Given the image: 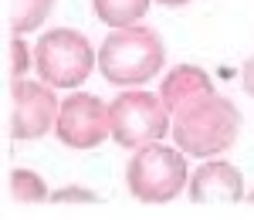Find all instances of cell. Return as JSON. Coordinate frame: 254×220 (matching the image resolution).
I'll use <instances>...</instances> for the list:
<instances>
[{
    "mask_svg": "<svg viewBox=\"0 0 254 220\" xmlns=\"http://www.w3.org/2000/svg\"><path fill=\"white\" fill-rule=\"evenodd\" d=\"M166 64V44L153 27L129 24L112 27L98 48V71L109 85L119 88H142L153 81Z\"/></svg>",
    "mask_w": 254,
    "mask_h": 220,
    "instance_id": "1",
    "label": "cell"
},
{
    "mask_svg": "<svg viewBox=\"0 0 254 220\" xmlns=\"http://www.w3.org/2000/svg\"><path fill=\"white\" fill-rule=\"evenodd\" d=\"M237 132H241L237 105L214 92V95L173 112V132L170 136L187 156L210 160V156H220L234 146Z\"/></svg>",
    "mask_w": 254,
    "mask_h": 220,
    "instance_id": "2",
    "label": "cell"
},
{
    "mask_svg": "<svg viewBox=\"0 0 254 220\" xmlns=\"http://www.w3.org/2000/svg\"><path fill=\"white\" fill-rule=\"evenodd\" d=\"M126 186L139 203H170L190 186V166L180 146L149 142L132 149L126 166Z\"/></svg>",
    "mask_w": 254,
    "mask_h": 220,
    "instance_id": "3",
    "label": "cell"
},
{
    "mask_svg": "<svg viewBox=\"0 0 254 220\" xmlns=\"http://www.w3.org/2000/svg\"><path fill=\"white\" fill-rule=\"evenodd\" d=\"M109 125L116 146L139 149L173 132V112L163 102V95H153L146 88H126L109 102Z\"/></svg>",
    "mask_w": 254,
    "mask_h": 220,
    "instance_id": "4",
    "label": "cell"
},
{
    "mask_svg": "<svg viewBox=\"0 0 254 220\" xmlns=\"http://www.w3.org/2000/svg\"><path fill=\"white\" fill-rule=\"evenodd\" d=\"M34 68L41 81L55 88H78L92 75V68H98V51L81 31L51 27L34 44Z\"/></svg>",
    "mask_w": 254,
    "mask_h": 220,
    "instance_id": "5",
    "label": "cell"
},
{
    "mask_svg": "<svg viewBox=\"0 0 254 220\" xmlns=\"http://www.w3.org/2000/svg\"><path fill=\"white\" fill-rule=\"evenodd\" d=\"M58 109H61V102L55 99V85L14 78L10 81V119H7V129H10V136L17 142H34L55 129Z\"/></svg>",
    "mask_w": 254,
    "mask_h": 220,
    "instance_id": "6",
    "label": "cell"
},
{
    "mask_svg": "<svg viewBox=\"0 0 254 220\" xmlns=\"http://www.w3.org/2000/svg\"><path fill=\"white\" fill-rule=\"evenodd\" d=\"M55 136L68 149H95L105 139H112L109 125V105L92 92H71L61 102Z\"/></svg>",
    "mask_w": 254,
    "mask_h": 220,
    "instance_id": "7",
    "label": "cell"
},
{
    "mask_svg": "<svg viewBox=\"0 0 254 220\" xmlns=\"http://www.w3.org/2000/svg\"><path fill=\"white\" fill-rule=\"evenodd\" d=\"M187 193L193 203H241L248 197L241 169L227 160H207L203 166H196Z\"/></svg>",
    "mask_w": 254,
    "mask_h": 220,
    "instance_id": "8",
    "label": "cell"
},
{
    "mask_svg": "<svg viewBox=\"0 0 254 220\" xmlns=\"http://www.w3.org/2000/svg\"><path fill=\"white\" fill-rule=\"evenodd\" d=\"M214 92H217L214 78H210L200 64H176V68H170V71L159 78V95L170 105V112H180V109L207 99V95H214Z\"/></svg>",
    "mask_w": 254,
    "mask_h": 220,
    "instance_id": "9",
    "label": "cell"
},
{
    "mask_svg": "<svg viewBox=\"0 0 254 220\" xmlns=\"http://www.w3.org/2000/svg\"><path fill=\"white\" fill-rule=\"evenodd\" d=\"M51 10H55V0H10V7H7L10 34H31V31H38L41 24H48Z\"/></svg>",
    "mask_w": 254,
    "mask_h": 220,
    "instance_id": "10",
    "label": "cell"
},
{
    "mask_svg": "<svg viewBox=\"0 0 254 220\" xmlns=\"http://www.w3.org/2000/svg\"><path fill=\"white\" fill-rule=\"evenodd\" d=\"M153 0H92L95 7V17L102 24H112V27H129V24H139L146 17Z\"/></svg>",
    "mask_w": 254,
    "mask_h": 220,
    "instance_id": "11",
    "label": "cell"
},
{
    "mask_svg": "<svg viewBox=\"0 0 254 220\" xmlns=\"http://www.w3.org/2000/svg\"><path fill=\"white\" fill-rule=\"evenodd\" d=\"M7 186H10V197H14L17 203H44V200H51V190H48L44 176L34 173V169H24V166L10 169Z\"/></svg>",
    "mask_w": 254,
    "mask_h": 220,
    "instance_id": "12",
    "label": "cell"
},
{
    "mask_svg": "<svg viewBox=\"0 0 254 220\" xmlns=\"http://www.w3.org/2000/svg\"><path fill=\"white\" fill-rule=\"evenodd\" d=\"M31 64H34V48H27L24 34H10V81L24 78Z\"/></svg>",
    "mask_w": 254,
    "mask_h": 220,
    "instance_id": "13",
    "label": "cell"
},
{
    "mask_svg": "<svg viewBox=\"0 0 254 220\" xmlns=\"http://www.w3.org/2000/svg\"><path fill=\"white\" fill-rule=\"evenodd\" d=\"M51 203H102L95 190H88V186H78V183H68V186H61L51 193Z\"/></svg>",
    "mask_w": 254,
    "mask_h": 220,
    "instance_id": "14",
    "label": "cell"
},
{
    "mask_svg": "<svg viewBox=\"0 0 254 220\" xmlns=\"http://www.w3.org/2000/svg\"><path fill=\"white\" fill-rule=\"evenodd\" d=\"M241 88H244V95L254 99V55L244 61V68H241Z\"/></svg>",
    "mask_w": 254,
    "mask_h": 220,
    "instance_id": "15",
    "label": "cell"
},
{
    "mask_svg": "<svg viewBox=\"0 0 254 220\" xmlns=\"http://www.w3.org/2000/svg\"><path fill=\"white\" fill-rule=\"evenodd\" d=\"M159 3H163V7H187L190 0H159Z\"/></svg>",
    "mask_w": 254,
    "mask_h": 220,
    "instance_id": "16",
    "label": "cell"
},
{
    "mask_svg": "<svg viewBox=\"0 0 254 220\" xmlns=\"http://www.w3.org/2000/svg\"><path fill=\"white\" fill-rule=\"evenodd\" d=\"M244 200H248V203H254V190H248V197H244Z\"/></svg>",
    "mask_w": 254,
    "mask_h": 220,
    "instance_id": "17",
    "label": "cell"
}]
</instances>
